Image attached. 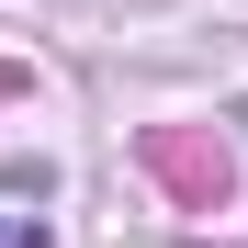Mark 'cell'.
Returning <instances> with one entry per match:
<instances>
[{"label": "cell", "mask_w": 248, "mask_h": 248, "mask_svg": "<svg viewBox=\"0 0 248 248\" xmlns=\"http://www.w3.org/2000/svg\"><path fill=\"white\" fill-rule=\"evenodd\" d=\"M0 248H23V226H0Z\"/></svg>", "instance_id": "cell-1"}]
</instances>
